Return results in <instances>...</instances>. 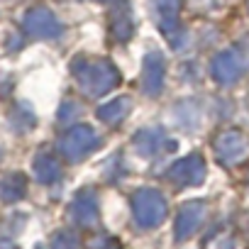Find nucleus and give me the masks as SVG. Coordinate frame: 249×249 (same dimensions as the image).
<instances>
[{
  "label": "nucleus",
  "instance_id": "f257e3e1",
  "mask_svg": "<svg viewBox=\"0 0 249 249\" xmlns=\"http://www.w3.org/2000/svg\"><path fill=\"white\" fill-rule=\"evenodd\" d=\"M71 71H73L81 90L86 95H93V98L107 93L120 81L117 69L110 61H105V59H98V61H73Z\"/></svg>",
  "mask_w": 249,
  "mask_h": 249
},
{
  "label": "nucleus",
  "instance_id": "f03ea898",
  "mask_svg": "<svg viewBox=\"0 0 249 249\" xmlns=\"http://www.w3.org/2000/svg\"><path fill=\"white\" fill-rule=\"evenodd\" d=\"M132 213H135V222L142 230H154L166 220V198L157 191V188H140L132 196Z\"/></svg>",
  "mask_w": 249,
  "mask_h": 249
},
{
  "label": "nucleus",
  "instance_id": "7ed1b4c3",
  "mask_svg": "<svg viewBox=\"0 0 249 249\" xmlns=\"http://www.w3.org/2000/svg\"><path fill=\"white\" fill-rule=\"evenodd\" d=\"M98 147H100V137L93 127H88V124H78V127L69 130L66 137L59 142V152L69 161H81L86 154H90Z\"/></svg>",
  "mask_w": 249,
  "mask_h": 249
},
{
  "label": "nucleus",
  "instance_id": "20e7f679",
  "mask_svg": "<svg viewBox=\"0 0 249 249\" xmlns=\"http://www.w3.org/2000/svg\"><path fill=\"white\" fill-rule=\"evenodd\" d=\"M22 25H25L27 35L39 37V39H54L61 35V22L56 20V15L49 8H32L25 15Z\"/></svg>",
  "mask_w": 249,
  "mask_h": 249
},
{
  "label": "nucleus",
  "instance_id": "39448f33",
  "mask_svg": "<svg viewBox=\"0 0 249 249\" xmlns=\"http://www.w3.org/2000/svg\"><path fill=\"white\" fill-rule=\"evenodd\" d=\"M169 178L176 186H198L205 178V161L200 154H191L181 161H176L169 169Z\"/></svg>",
  "mask_w": 249,
  "mask_h": 249
},
{
  "label": "nucleus",
  "instance_id": "423d86ee",
  "mask_svg": "<svg viewBox=\"0 0 249 249\" xmlns=\"http://www.w3.org/2000/svg\"><path fill=\"white\" fill-rule=\"evenodd\" d=\"M203 217H205V203L203 200H188V203H183L178 208V215H176V227H174L176 239L178 242H186L200 227Z\"/></svg>",
  "mask_w": 249,
  "mask_h": 249
},
{
  "label": "nucleus",
  "instance_id": "0eeeda50",
  "mask_svg": "<svg viewBox=\"0 0 249 249\" xmlns=\"http://www.w3.org/2000/svg\"><path fill=\"white\" fill-rule=\"evenodd\" d=\"M132 147L137 149L140 157L152 159L154 154L161 152V147H166V149H176V142H169L159 127H144V130L135 132V137H132Z\"/></svg>",
  "mask_w": 249,
  "mask_h": 249
},
{
  "label": "nucleus",
  "instance_id": "6e6552de",
  "mask_svg": "<svg viewBox=\"0 0 249 249\" xmlns=\"http://www.w3.org/2000/svg\"><path fill=\"white\" fill-rule=\"evenodd\" d=\"M69 215H71V220H73L78 227H90V225H95V220H98L95 196H93L90 191H81V193L73 198V203H71V208H69Z\"/></svg>",
  "mask_w": 249,
  "mask_h": 249
},
{
  "label": "nucleus",
  "instance_id": "1a4fd4ad",
  "mask_svg": "<svg viewBox=\"0 0 249 249\" xmlns=\"http://www.w3.org/2000/svg\"><path fill=\"white\" fill-rule=\"evenodd\" d=\"M142 88L147 95H159L164 88V59L161 54H147L142 69Z\"/></svg>",
  "mask_w": 249,
  "mask_h": 249
},
{
  "label": "nucleus",
  "instance_id": "9d476101",
  "mask_svg": "<svg viewBox=\"0 0 249 249\" xmlns=\"http://www.w3.org/2000/svg\"><path fill=\"white\" fill-rule=\"evenodd\" d=\"M215 152H217V157L225 164H234V161H239L244 157L247 142H244V137L239 132H225V135H220L215 140Z\"/></svg>",
  "mask_w": 249,
  "mask_h": 249
},
{
  "label": "nucleus",
  "instance_id": "9b49d317",
  "mask_svg": "<svg viewBox=\"0 0 249 249\" xmlns=\"http://www.w3.org/2000/svg\"><path fill=\"white\" fill-rule=\"evenodd\" d=\"M130 110H132V98H130V95H120V98H115V100L100 105V107H98V117H100L105 124H120L124 117L130 115Z\"/></svg>",
  "mask_w": 249,
  "mask_h": 249
},
{
  "label": "nucleus",
  "instance_id": "f8f14e48",
  "mask_svg": "<svg viewBox=\"0 0 249 249\" xmlns=\"http://www.w3.org/2000/svg\"><path fill=\"white\" fill-rule=\"evenodd\" d=\"M25 193H27V178L22 174H8L0 181V200L15 203V200L25 198Z\"/></svg>",
  "mask_w": 249,
  "mask_h": 249
},
{
  "label": "nucleus",
  "instance_id": "ddd939ff",
  "mask_svg": "<svg viewBox=\"0 0 249 249\" xmlns=\"http://www.w3.org/2000/svg\"><path fill=\"white\" fill-rule=\"evenodd\" d=\"M32 171H35V176H37L39 183H54V181L61 178V166L49 154H39L35 159V164H32Z\"/></svg>",
  "mask_w": 249,
  "mask_h": 249
},
{
  "label": "nucleus",
  "instance_id": "4468645a",
  "mask_svg": "<svg viewBox=\"0 0 249 249\" xmlns=\"http://www.w3.org/2000/svg\"><path fill=\"white\" fill-rule=\"evenodd\" d=\"M239 71H242V66H239V61H237L232 54H222V56H217L215 64H213V73H215V78H217L220 83H232V81H237Z\"/></svg>",
  "mask_w": 249,
  "mask_h": 249
},
{
  "label": "nucleus",
  "instance_id": "2eb2a0df",
  "mask_svg": "<svg viewBox=\"0 0 249 249\" xmlns=\"http://www.w3.org/2000/svg\"><path fill=\"white\" fill-rule=\"evenodd\" d=\"M49 247H52V249H78L81 242H78V237L71 234V232H56V234L52 237V244H49Z\"/></svg>",
  "mask_w": 249,
  "mask_h": 249
},
{
  "label": "nucleus",
  "instance_id": "dca6fc26",
  "mask_svg": "<svg viewBox=\"0 0 249 249\" xmlns=\"http://www.w3.org/2000/svg\"><path fill=\"white\" fill-rule=\"evenodd\" d=\"M112 32H115V37H117L120 42H127V39L132 37V22H130V18H127V15H120V18H115Z\"/></svg>",
  "mask_w": 249,
  "mask_h": 249
},
{
  "label": "nucleus",
  "instance_id": "f3484780",
  "mask_svg": "<svg viewBox=\"0 0 249 249\" xmlns=\"http://www.w3.org/2000/svg\"><path fill=\"white\" fill-rule=\"evenodd\" d=\"M81 112H83V107L78 103H64L61 110H59V122H69V120L78 117Z\"/></svg>",
  "mask_w": 249,
  "mask_h": 249
},
{
  "label": "nucleus",
  "instance_id": "a211bd4d",
  "mask_svg": "<svg viewBox=\"0 0 249 249\" xmlns=\"http://www.w3.org/2000/svg\"><path fill=\"white\" fill-rule=\"evenodd\" d=\"M90 249H120V247L112 239H107V237H95L90 242Z\"/></svg>",
  "mask_w": 249,
  "mask_h": 249
},
{
  "label": "nucleus",
  "instance_id": "6ab92c4d",
  "mask_svg": "<svg viewBox=\"0 0 249 249\" xmlns=\"http://www.w3.org/2000/svg\"><path fill=\"white\" fill-rule=\"evenodd\" d=\"M0 249H18L13 242H8V239H3V242H0Z\"/></svg>",
  "mask_w": 249,
  "mask_h": 249
}]
</instances>
